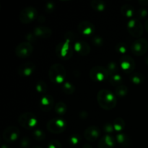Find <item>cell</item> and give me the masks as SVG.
I'll return each instance as SVG.
<instances>
[{
	"mask_svg": "<svg viewBox=\"0 0 148 148\" xmlns=\"http://www.w3.org/2000/svg\"><path fill=\"white\" fill-rule=\"evenodd\" d=\"M98 105L104 110H112L116 106L117 100L115 95L108 90H101L97 94Z\"/></svg>",
	"mask_w": 148,
	"mask_h": 148,
	"instance_id": "1",
	"label": "cell"
},
{
	"mask_svg": "<svg viewBox=\"0 0 148 148\" xmlns=\"http://www.w3.org/2000/svg\"><path fill=\"white\" fill-rule=\"evenodd\" d=\"M66 72L64 66L60 64H53L49 69V77L55 84L64 83Z\"/></svg>",
	"mask_w": 148,
	"mask_h": 148,
	"instance_id": "2",
	"label": "cell"
},
{
	"mask_svg": "<svg viewBox=\"0 0 148 148\" xmlns=\"http://www.w3.org/2000/svg\"><path fill=\"white\" fill-rule=\"evenodd\" d=\"M55 52L56 56L62 60H69L73 56L74 46L69 40H64L56 45Z\"/></svg>",
	"mask_w": 148,
	"mask_h": 148,
	"instance_id": "3",
	"label": "cell"
},
{
	"mask_svg": "<svg viewBox=\"0 0 148 148\" xmlns=\"http://www.w3.org/2000/svg\"><path fill=\"white\" fill-rule=\"evenodd\" d=\"M38 17V11L36 8L28 6L21 10L19 14V20L23 24H30L34 21Z\"/></svg>",
	"mask_w": 148,
	"mask_h": 148,
	"instance_id": "4",
	"label": "cell"
},
{
	"mask_svg": "<svg viewBox=\"0 0 148 148\" xmlns=\"http://www.w3.org/2000/svg\"><path fill=\"white\" fill-rule=\"evenodd\" d=\"M46 128L53 134H61L66 129V122L62 118H54L49 120L46 124Z\"/></svg>",
	"mask_w": 148,
	"mask_h": 148,
	"instance_id": "5",
	"label": "cell"
},
{
	"mask_svg": "<svg viewBox=\"0 0 148 148\" xmlns=\"http://www.w3.org/2000/svg\"><path fill=\"white\" fill-rule=\"evenodd\" d=\"M19 124L26 130H32L37 125L38 120L36 115L31 112L23 113L18 118Z\"/></svg>",
	"mask_w": 148,
	"mask_h": 148,
	"instance_id": "6",
	"label": "cell"
},
{
	"mask_svg": "<svg viewBox=\"0 0 148 148\" xmlns=\"http://www.w3.org/2000/svg\"><path fill=\"white\" fill-rule=\"evenodd\" d=\"M109 72L106 68L101 66H95L90 71V77L94 82H101L109 78Z\"/></svg>",
	"mask_w": 148,
	"mask_h": 148,
	"instance_id": "7",
	"label": "cell"
},
{
	"mask_svg": "<svg viewBox=\"0 0 148 148\" xmlns=\"http://www.w3.org/2000/svg\"><path fill=\"white\" fill-rule=\"evenodd\" d=\"M128 33L134 38H140L143 34L144 28L140 20L137 18L131 19L127 25Z\"/></svg>",
	"mask_w": 148,
	"mask_h": 148,
	"instance_id": "8",
	"label": "cell"
},
{
	"mask_svg": "<svg viewBox=\"0 0 148 148\" xmlns=\"http://www.w3.org/2000/svg\"><path fill=\"white\" fill-rule=\"evenodd\" d=\"M33 46L32 43L24 41L17 45L15 48V55L20 59L28 58L33 53Z\"/></svg>",
	"mask_w": 148,
	"mask_h": 148,
	"instance_id": "9",
	"label": "cell"
},
{
	"mask_svg": "<svg viewBox=\"0 0 148 148\" xmlns=\"http://www.w3.org/2000/svg\"><path fill=\"white\" fill-rule=\"evenodd\" d=\"M148 50V41L145 38L134 40L131 46V51L135 56H143Z\"/></svg>",
	"mask_w": 148,
	"mask_h": 148,
	"instance_id": "10",
	"label": "cell"
},
{
	"mask_svg": "<svg viewBox=\"0 0 148 148\" xmlns=\"http://www.w3.org/2000/svg\"><path fill=\"white\" fill-rule=\"evenodd\" d=\"M120 66L123 72L126 74H131L135 68V61L129 55L123 56L119 60Z\"/></svg>",
	"mask_w": 148,
	"mask_h": 148,
	"instance_id": "11",
	"label": "cell"
},
{
	"mask_svg": "<svg viewBox=\"0 0 148 148\" xmlns=\"http://www.w3.org/2000/svg\"><path fill=\"white\" fill-rule=\"evenodd\" d=\"M20 133V130L17 127L14 126H10L4 129L2 137L7 143H13L19 138Z\"/></svg>",
	"mask_w": 148,
	"mask_h": 148,
	"instance_id": "12",
	"label": "cell"
},
{
	"mask_svg": "<svg viewBox=\"0 0 148 148\" xmlns=\"http://www.w3.org/2000/svg\"><path fill=\"white\" fill-rule=\"evenodd\" d=\"M100 135H101V130L96 126H90L85 129L83 133L85 139L90 143L96 141L99 138Z\"/></svg>",
	"mask_w": 148,
	"mask_h": 148,
	"instance_id": "13",
	"label": "cell"
},
{
	"mask_svg": "<svg viewBox=\"0 0 148 148\" xmlns=\"http://www.w3.org/2000/svg\"><path fill=\"white\" fill-rule=\"evenodd\" d=\"M36 65L32 62H25L20 65L17 69V73L20 76L27 77L33 75L36 71Z\"/></svg>",
	"mask_w": 148,
	"mask_h": 148,
	"instance_id": "14",
	"label": "cell"
},
{
	"mask_svg": "<svg viewBox=\"0 0 148 148\" xmlns=\"http://www.w3.org/2000/svg\"><path fill=\"white\" fill-rule=\"evenodd\" d=\"M77 30L80 34L85 36H92L95 33V25L89 21H82L78 24Z\"/></svg>",
	"mask_w": 148,
	"mask_h": 148,
	"instance_id": "15",
	"label": "cell"
},
{
	"mask_svg": "<svg viewBox=\"0 0 148 148\" xmlns=\"http://www.w3.org/2000/svg\"><path fill=\"white\" fill-rule=\"evenodd\" d=\"M74 50L80 56H85L90 53L91 48L87 42L77 40L74 43Z\"/></svg>",
	"mask_w": 148,
	"mask_h": 148,
	"instance_id": "16",
	"label": "cell"
},
{
	"mask_svg": "<svg viewBox=\"0 0 148 148\" xmlns=\"http://www.w3.org/2000/svg\"><path fill=\"white\" fill-rule=\"evenodd\" d=\"M54 106V100L51 95H44L40 100V108L45 112H49Z\"/></svg>",
	"mask_w": 148,
	"mask_h": 148,
	"instance_id": "17",
	"label": "cell"
},
{
	"mask_svg": "<svg viewBox=\"0 0 148 148\" xmlns=\"http://www.w3.org/2000/svg\"><path fill=\"white\" fill-rule=\"evenodd\" d=\"M116 139L111 134H106L98 141V148H114L116 145Z\"/></svg>",
	"mask_w": 148,
	"mask_h": 148,
	"instance_id": "18",
	"label": "cell"
},
{
	"mask_svg": "<svg viewBox=\"0 0 148 148\" xmlns=\"http://www.w3.org/2000/svg\"><path fill=\"white\" fill-rule=\"evenodd\" d=\"M33 33L37 38L44 39L49 38L52 36V30L46 26H38L35 27Z\"/></svg>",
	"mask_w": 148,
	"mask_h": 148,
	"instance_id": "19",
	"label": "cell"
},
{
	"mask_svg": "<svg viewBox=\"0 0 148 148\" xmlns=\"http://www.w3.org/2000/svg\"><path fill=\"white\" fill-rule=\"evenodd\" d=\"M116 140L120 145L124 147H129L131 145L130 138L124 133H118L116 137Z\"/></svg>",
	"mask_w": 148,
	"mask_h": 148,
	"instance_id": "20",
	"label": "cell"
},
{
	"mask_svg": "<svg viewBox=\"0 0 148 148\" xmlns=\"http://www.w3.org/2000/svg\"><path fill=\"white\" fill-rule=\"evenodd\" d=\"M121 13L124 17L127 18H132L134 14V8L131 4H124L121 7Z\"/></svg>",
	"mask_w": 148,
	"mask_h": 148,
	"instance_id": "21",
	"label": "cell"
},
{
	"mask_svg": "<svg viewBox=\"0 0 148 148\" xmlns=\"http://www.w3.org/2000/svg\"><path fill=\"white\" fill-rule=\"evenodd\" d=\"M90 7L95 11L102 12L105 10L106 5V3L103 1H101V0H92V1H90Z\"/></svg>",
	"mask_w": 148,
	"mask_h": 148,
	"instance_id": "22",
	"label": "cell"
},
{
	"mask_svg": "<svg viewBox=\"0 0 148 148\" xmlns=\"http://www.w3.org/2000/svg\"><path fill=\"white\" fill-rule=\"evenodd\" d=\"M113 125H114V130L116 132L118 133H121L123 130L125 128V121L121 117H117L114 119V122H113Z\"/></svg>",
	"mask_w": 148,
	"mask_h": 148,
	"instance_id": "23",
	"label": "cell"
},
{
	"mask_svg": "<svg viewBox=\"0 0 148 148\" xmlns=\"http://www.w3.org/2000/svg\"><path fill=\"white\" fill-rule=\"evenodd\" d=\"M108 80H109V82L111 83V85L116 88V87L122 85L123 78L119 74L117 73L110 75L109 78H108Z\"/></svg>",
	"mask_w": 148,
	"mask_h": 148,
	"instance_id": "24",
	"label": "cell"
},
{
	"mask_svg": "<svg viewBox=\"0 0 148 148\" xmlns=\"http://www.w3.org/2000/svg\"><path fill=\"white\" fill-rule=\"evenodd\" d=\"M55 112L57 115L60 116H64L67 111V106L65 104V103L64 102H59L55 105L54 107Z\"/></svg>",
	"mask_w": 148,
	"mask_h": 148,
	"instance_id": "25",
	"label": "cell"
},
{
	"mask_svg": "<svg viewBox=\"0 0 148 148\" xmlns=\"http://www.w3.org/2000/svg\"><path fill=\"white\" fill-rule=\"evenodd\" d=\"M130 80L135 85H140L145 81V77L142 73L135 72L130 75Z\"/></svg>",
	"mask_w": 148,
	"mask_h": 148,
	"instance_id": "26",
	"label": "cell"
},
{
	"mask_svg": "<svg viewBox=\"0 0 148 148\" xmlns=\"http://www.w3.org/2000/svg\"><path fill=\"white\" fill-rule=\"evenodd\" d=\"M62 88L63 92L66 95H72L75 91V85L69 82H64Z\"/></svg>",
	"mask_w": 148,
	"mask_h": 148,
	"instance_id": "27",
	"label": "cell"
},
{
	"mask_svg": "<svg viewBox=\"0 0 148 148\" xmlns=\"http://www.w3.org/2000/svg\"><path fill=\"white\" fill-rule=\"evenodd\" d=\"M128 88L124 85H121L115 88V95L118 97H124L128 94Z\"/></svg>",
	"mask_w": 148,
	"mask_h": 148,
	"instance_id": "28",
	"label": "cell"
},
{
	"mask_svg": "<svg viewBox=\"0 0 148 148\" xmlns=\"http://www.w3.org/2000/svg\"><path fill=\"white\" fill-rule=\"evenodd\" d=\"M33 138L36 140V141H38V142H42L46 139V134L43 131H42L41 130H35L33 132Z\"/></svg>",
	"mask_w": 148,
	"mask_h": 148,
	"instance_id": "29",
	"label": "cell"
},
{
	"mask_svg": "<svg viewBox=\"0 0 148 148\" xmlns=\"http://www.w3.org/2000/svg\"><path fill=\"white\" fill-rule=\"evenodd\" d=\"M47 84L43 80H39L36 85V90L38 93L44 94L47 91Z\"/></svg>",
	"mask_w": 148,
	"mask_h": 148,
	"instance_id": "30",
	"label": "cell"
},
{
	"mask_svg": "<svg viewBox=\"0 0 148 148\" xmlns=\"http://www.w3.org/2000/svg\"><path fill=\"white\" fill-rule=\"evenodd\" d=\"M106 69L108 72H109V75H114V74L118 73L119 71V66L116 62H111L107 64Z\"/></svg>",
	"mask_w": 148,
	"mask_h": 148,
	"instance_id": "31",
	"label": "cell"
},
{
	"mask_svg": "<svg viewBox=\"0 0 148 148\" xmlns=\"http://www.w3.org/2000/svg\"><path fill=\"white\" fill-rule=\"evenodd\" d=\"M115 49L117 51V53H121V54H124L127 51V50H128V47H127V45L124 42H119V43H118L116 45Z\"/></svg>",
	"mask_w": 148,
	"mask_h": 148,
	"instance_id": "32",
	"label": "cell"
},
{
	"mask_svg": "<svg viewBox=\"0 0 148 148\" xmlns=\"http://www.w3.org/2000/svg\"><path fill=\"white\" fill-rule=\"evenodd\" d=\"M92 43L96 47H101L103 45L104 40L101 36L98 35H94L92 37Z\"/></svg>",
	"mask_w": 148,
	"mask_h": 148,
	"instance_id": "33",
	"label": "cell"
},
{
	"mask_svg": "<svg viewBox=\"0 0 148 148\" xmlns=\"http://www.w3.org/2000/svg\"><path fill=\"white\" fill-rule=\"evenodd\" d=\"M148 15V11L147 9L145 7H140L137 12V19L138 20H142V19H145L147 17Z\"/></svg>",
	"mask_w": 148,
	"mask_h": 148,
	"instance_id": "34",
	"label": "cell"
},
{
	"mask_svg": "<svg viewBox=\"0 0 148 148\" xmlns=\"http://www.w3.org/2000/svg\"><path fill=\"white\" fill-rule=\"evenodd\" d=\"M103 130L105 132L106 134H111L115 131L114 130V127L113 124L110 122H106L103 124Z\"/></svg>",
	"mask_w": 148,
	"mask_h": 148,
	"instance_id": "35",
	"label": "cell"
},
{
	"mask_svg": "<svg viewBox=\"0 0 148 148\" xmlns=\"http://www.w3.org/2000/svg\"><path fill=\"white\" fill-rule=\"evenodd\" d=\"M80 142V138H79L78 134H72L69 137V143L72 146H75L78 145Z\"/></svg>",
	"mask_w": 148,
	"mask_h": 148,
	"instance_id": "36",
	"label": "cell"
},
{
	"mask_svg": "<svg viewBox=\"0 0 148 148\" xmlns=\"http://www.w3.org/2000/svg\"><path fill=\"white\" fill-rule=\"evenodd\" d=\"M31 144L30 139L27 137H24L21 139L20 143V146L21 148H28Z\"/></svg>",
	"mask_w": 148,
	"mask_h": 148,
	"instance_id": "37",
	"label": "cell"
},
{
	"mask_svg": "<svg viewBox=\"0 0 148 148\" xmlns=\"http://www.w3.org/2000/svg\"><path fill=\"white\" fill-rule=\"evenodd\" d=\"M62 144L59 141L56 140H51L48 144L47 148H62Z\"/></svg>",
	"mask_w": 148,
	"mask_h": 148,
	"instance_id": "38",
	"label": "cell"
},
{
	"mask_svg": "<svg viewBox=\"0 0 148 148\" xmlns=\"http://www.w3.org/2000/svg\"><path fill=\"white\" fill-rule=\"evenodd\" d=\"M64 40H69V41L71 42V43H72V41H74V40H75V41H77V40H76V36H75V35L71 31L67 32V33L65 34Z\"/></svg>",
	"mask_w": 148,
	"mask_h": 148,
	"instance_id": "39",
	"label": "cell"
},
{
	"mask_svg": "<svg viewBox=\"0 0 148 148\" xmlns=\"http://www.w3.org/2000/svg\"><path fill=\"white\" fill-rule=\"evenodd\" d=\"M55 10V4L53 2H48L46 3V4L45 5V10L46 11V12L48 13H52Z\"/></svg>",
	"mask_w": 148,
	"mask_h": 148,
	"instance_id": "40",
	"label": "cell"
},
{
	"mask_svg": "<svg viewBox=\"0 0 148 148\" xmlns=\"http://www.w3.org/2000/svg\"><path fill=\"white\" fill-rule=\"evenodd\" d=\"M25 39L27 42L32 43H35L37 40V37L33 34V33H29L27 34H26Z\"/></svg>",
	"mask_w": 148,
	"mask_h": 148,
	"instance_id": "41",
	"label": "cell"
},
{
	"mask_svg": "<svg viewBox=\"0 0 148 148\" xmlns=\"http://www.w3.org/2000/svg\"><path fill=\"white\" fill-rule=\"evenodd\" d=\"M88 114L87 111H82L79 113V117H80L81 119H85L88 118Z\"/></svg>",
	"mask_w": 148,
	"mask_h": 148,
	"instance_id": "42",
	"label": "cell"
},
{
	"mask_svg": "<svg viewBox=\"0 0 148 148\" xmlns=\"http://www.w3.org/2000/svg\"><path fill=\"white\" fill-rule=\"evenodd\" d=\"M139 4H141L142 6H147L148 5V1L147 0H140L138 1Z\"/></svg>",
	"mask_w": 148,
	"mask_h": 148,
	"instance_id": "43",
	"label": "cell"
},
{
	"mask_svg": "<svg viewBox=\"0 0 148 148\" xmlns=\"http://www.w3.org/2000/svg\"><path fill=\"white\" fill-rule=\"evenodd\" d=\"M145 27L146 31L148 33V19L145 21Z\"/></svg>",
	"mask_w": 148,
	"mask_h": 148,
	"instance_id": "44",
	"label": "cell"
},
{
	"mask_svg": "<svg viewBox=\"0 0 148 148\" xmlns=\"http://www.w3.org/2000/svg\"><path fill=\"white\" fill-rule=\"evenodd\" d=\"M82 148H92V146L89 144H85L82 146Z\"/></svg>",
	"mask_w": 148,
	"mask_h": 148,
	"instance_id": "45",
	"label": "cell"
},
{
	"mask_svg": "<svg viewBox=\"0 0 148 148\" xmlns=\"http://www.w3.org/2000/svg\"><path fill=\"white\" fill-rule=\"evenodd\" d=\"M1 148H10V147H9V146H7V145H2Z\"/></svg>",
	"mask_w": 148,
	"mask_h": 148,
	"instance_id": "46",
	"label": "cell"
},
{
	"mask_svg": "<svg viewBox=\"0 0 148 148\" xmlns=\"http://www.w3.org/2000/svg\"><path fill=\"white\" fill-rule=\"evenodd\" d=\"M145 62H146V64H147L148 65V56H147V57H146V59H145Z\"/></svg>",
	"mask_w": 148,
	"mask_h": 148,
	"instance_id": "47",
	"label": "cell"
},
{
	"mask_svg": "<svg viewBox=\"0 0 148 148\" xmlns=\"http://www.w3.org/2000/svg\"><path fill=\"white\" fill-rule=\"evenodd\" d=\"M32 148H42V147H39V146H34V147H33Z\"/></svg>",
	"mask_w": 148,
	"mask_h": 148,
	"instance_id": "48",
	"label": "cell"
},
{
	"mask_svg": "<svg viewBox=\"0 0 148 148\" xmlns=\"http://www.w3.org/2000/svg\"><path fill=\"white\" fill-rule=\"evenodd\" d=\"M147 76H148V75H147Z\"/></svg>",
	"mask_w": 148,
	"mask_h": 148,
	"instance_id": "49",
	"label": "cell"
}]
</instances>
